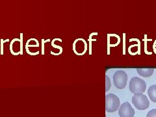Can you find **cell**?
I'll return each instance as SVG.
<instances>
[{
    "instance_id": "6da1fadb",
    "label": "cell",
    "mask_w": 156,
    "mask_h": 117,
    "mask_svg": "<svg viewBox=\"0 0 156 117\" xmlns=\"http://www.w3.org/2000/svg\"><path fill=\"white\" fill-rule=\"evenodd\" d=\"M132 103L138 110H146L150 106L148 98L142 93L134 94L132 97Z\"/></svg>"
},
{
    "instance_id": "7a4b0ae2",
    "label": "cell",
    "mask_w": 156,
    "mask_h": 117,
    "mask_svg": "<svg viewBox=\"0 0 156 117\" xmlns=\"http://www.w3.org/2000/svg\"><path fill=\"white\" fill-rule=\"evenodd\" d=\"M129 88L132 93H142L145 92L146 89V82L138 77H133L130 80Z\"/></svg>"
},
{
    "instance_id": "3957f363",
    "label": "cell",
    "mask_w": 156,
    "mask_h": 117,
    "mask_svg": "<svg viewBox=\"0 0 156 117\" xmlns=\"http://www.w3.org/2000/svg\"><path fill=\"white\" fill-rule=\"evenodd\" d=\"M106 109L108 112H114L119 109L120 99L116 95L110 93L106 96Z\"/></svg>"
},
{
    "instance_id": "277c9868",
    "label": "cell",
    "mask_w": 156,
    "mask_h": 117,
    "mask_svg": "<svg viewBox=\"0 0 156 117\" xmlns=\"http://www.w3.org/2000/svg\"><path fill=\"white\" fill-rule=\"evenodd\" d=\"M128 78V75L125 72L122 70L116 71L112 77L115 87L118 89H124L127 85Z\"/></svg>"
},
{
    "instance_id": "5b68a950",
    "label": "cell",
    "mask_w": 156,
    "mask_h": 117,
    "mask_svg": "<svg viewBox=\"0 0 156 117\" xmlns=\"http://www.w3.org/2000/svg\"><path fill=\"white\" fill-rule=\"evenodd\" d=\"M10 51L13 55H23V33H20V39L16 38L11 41Z\"/></svg>"
},
{
    "instance_id": "8992f818",
    "label": "cell",
    "mask_w": 156,
    "mask_h": 117,
    "mask_svg": "<svg viewBox=\"0 0 156 117\" xmlns=\"http://www.w3.org/2000/svg\"><path fill=\"white\" fill-rule=\"evenodd\" d=\"M119 115L120 117H133L135 111L129 102H125L120 106Z\"/></svg>"
},
{
    "instance_id": "52a82bcc",
    "label": "cell",
    "mask_w": 156,
    "mask_h": 117,
    "mask_svg": "<svg viewBox=\"0 0 156 117\" xmlns=\"http://www.w3.org/2000/svg\"><path fill=\"white\" fill-rule=\"evenodd\" d=\"M37 48L38 49L39 47V42L37 39L36 38H30L28 41L27 43L25 44V50L27 53L29 54L30 51H31V49L33 48Z\"/></svg>"
},
{
    "instance_id": "ba28073f",
    "label": "cell",
    "mask_w": 156,
    "mask_h": 117,
    "mask_svg": "<svg viewBox=\"0 0 156 117\" xmlns=\"http://www.w3.org/2000/svg\"><path fill=\"white\" fill-rule=\"evenodd\" d=\"M137 72L138 74L142 77H148L152 76L154 70V68H137Z\"/></svg>"
},
{
    "instance_id": "9c48e42d",
    "label": "cell",
    "mask_w": 156,
    "mask_h": 117,
    "mask_svg": "<svg viewBox=\"0 0 156 117\" xmlns=\"http://www.w3.org/2000/svg\"><path fill=\"white\" fill-rule=\"evenodd\" d=\"M148 96L151 101L156 103V85H151L148 90Z\"/></svg>"
},
{
    "instance_id": "30bf717a",
    "label": "cell",
    "mask_w": 156,
    "mask_h": 117,
    "mask_svg": "<svg viewBox=\"0 0 156 117\" xmlns=\"http://www.w3.org/2000/svg\"><path fill=\"white\" fill-rule=\"evenodd\" d=\"M9 41V39H7V40L4 41L3 39H1L0 41V44H1V46H0V51H1V55H3V44L4 43H5Z\"/></svg>"
},
{
    "instance_id": "8fae6325",
    "label": "cell",
    "mask_w": 156,
    "mask_h": 117,
    "mask_svg": "<svg viewBox=\"0 0 156 117\" xmlns=\"http://www.w3.org/2000/svg\"><path fill=\"white\" fill-rule=\"evenodd\" d=\"M146 117H156V109H153L148 111Z\"/></svg>"
},
{
    "instance_id": "7c38bea8",
    "label": "cell",
    "mask_w": 156,
    "mask_h": 117,
    "mask_svg": "<svg viewBox=\"0 0 156 117\" xmlns=\"http://www.w3.org/2000/svg\"><path fill=\"white\" fill-rule=\"evenodd\" d=\"M106 91H108L110 88H111V81L109 77H108V76H106Z\"/></svg>"
},
{
    "instance_id": "4fadbf2b",
    "label": "cell",
    "mask_w": 156,
    "mask_h": 117,
    "mask_svg": "<svg viewBox=\"0 0 156 117\" xmlns=\"http://www.w3.org/2000/svg\"><path fill=\"white\" fill-rule=\"evenodd\" d=\"M50 41V39H47V41H45L44 39H42V55H44V44L46 42Z\"/></svg>"
}]
</instances>
